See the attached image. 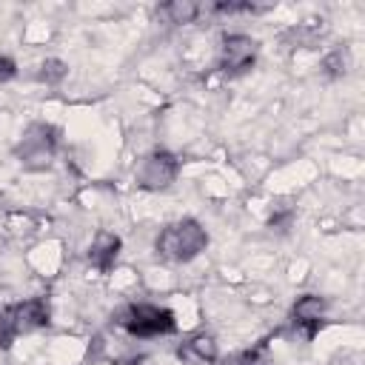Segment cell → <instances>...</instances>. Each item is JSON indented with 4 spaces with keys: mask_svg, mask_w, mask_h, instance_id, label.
Masks as SVG:
<instances>
[{
    "mask_svg": "<svg viewBox=\"0 0 365 365\" xmlns=\"http://www.w3.org/2000/svg\"><path fill=\"white\" fill-rule=\"evenodd\" d=\"M208 248V231L194 217H180L160 228L154 240V254L165 262H191Z\"/></svg>",
    "mask_w": 365,
    "mask_h": 365,
    "instance_id": "obj_1",
    "label": "cell"
},
{
    "mask_svg": "<svg viewBox=\"0 0 365 365\" xmlns=\"http://www.w3.org/2000/svg\"><path fill=\"white\" fill-rule=\"evenodd\" d=\"M114 325L134 339H157L177 334V317L165 305L154 302H125L114 314Z\"/></svg>",
    "mask_w": 365,
    "mask_h": 365,
    "instance_id": "obj_2",
    "label": "cell"
},
{
    "mask_svg": "<svg viewBox=\"0 0 365 365\" xmlns=\"http://www.w3.org/2000/svg\"><path fill=\"white\" fill-rule=\"evenodd\" d=\"M51 325V308L46 297H29L11 302L0 311V348H11V342L23 334H34Z\"/></svg>",
    "mask_w": 365,
    "mask_h": 365,
    "instance_id": "obj_3",
    "label": "cell"
},
{
    "mask_svg": "<svg viewBox=\"0 0 365 365\" xmlns=\"http://www.w3.org/2000/svg\"><path fill=\"white\" fill-rule=\"evenodd\" d=\"M60 148V131L51 123H29L14 145V157L26 171H46Z\"/></svg>",
    "mask_w": 365,
    "mask_h": 365,
    "instance_id": "obj_4",
    "label": "cell"
},
{
    "mask_svg": "<svg viewBox=\"0 0 365 365\" xmlns=\"http://www.w3.org/2000/svg\"><path fill=\"white\" fill-rule=\"evenodd\" d=\"M259 54V43L245 34V31H228L220 40L217 48V71H222L225 77H242L254 68Z\"/></svg>",
    "mask_w": 365,
    "mask_h": 365,
    "instance_id": "obj_5",
    "label": "cell"
},
{
    "mask_svg": "<svg viewBox=\"0 0 365 365\" xmlns=\"http://www.w3.org/2000/svg\"><path fill=\"white\" fill-rule=\"evenodd\" d=\"M180 174V157L168 148H154L148 151L137 168H134V182L143 191H165Z\"/></svg>",
    "mask_w": 365,
    "mask_h": 365,
    "instance_id": "obj_6",
    "label": "cell"
},
{
    "mask_svg": "<svg viewBox=\"0 0 365 365\" xmlns=\"http://www.w3.org/2000/svg\"><path fill=\"white\" fill-rule=\"evenodd\" d=\"M328 299L319 294H302L291 305V325L302 339H314L325 325Z\"/></svg>",
    "mask_w": 365,
    "mask_h": 365,
    "instance_id": "obj_7",
    "label": "cell"
},
{
    "mask_svg": "<svg viewBox=\"0 0 365 365\" xmlns=\"http://www.w3.org/2000/svg\"><path fill=\"white\" fill-rule=\"evenodd\" d=\"M120 251H123V240L114 234V231H97L88 251H86V259L94 271L100 274H111L117 259H120Z\"/></svg>",
    "mask_w": 365,
    "mask_h": 365,
    "instance_id": "obj_8",
    "label": "cell"
},
{
    "mask_svg": "<svg viewBox=\"0 0 365 365\" xmlns=\"http://www.w3.org/2000/svg\"><path fill=\"white\" fill-rule=\"evenodd\" d=\"M177 356L185 365H217L220 362V348L211 334H191L177 345Z\"/></svg>",
    "mask_w": 365,
    "mask_h": 365,
    "instance_id": "obj_9",
    "label": "cell"
},
{
    "mask_svg": "<svg viewBox=\"0 0 365 365\" xmlns=\"http://www.w3.org/2000/svg\"><path fill=\"white\" fill-rule=\"evenodd\" d=\"M157 14L165 23H171V26H185V23H194L202 14V3H194V0H171V3H163L157 9Z\"/></svg>",
    "mask_w": 365,
    "mask_h": 365,
    "instance_id": "obj_10",
    "label": "cell"
},
{
    "mask_svg": "<svg viewBox=\"0 0 365 365\" xmlns=\"http://www.w3.org/2000/svg\"><path fill=\"white\" fill-rule=\"evenodd\" d=\"M222 365H274V356L268 351V342H257L251 348L234 351L222 359Z\"/></svg>",
    "mask_w": 365,
    "mask_h": 365,
    "instance_id": "obj_11",
    "label": "cell"
},
{
    "mask_svg": "<svg viewBox=\"0 0 365 365\" xmlns=\"http://www.w3.org/2000/svg\"><path fill=\"white\" fill-rule=\"evenodd\" d=\"M34 77H37V83H43V86H60V83L68 77V63H63L60 57H46V60L37 66Z\"/></svg>",
    "mask_w": 365,
    "mask_h": 365,
    "instance_id": "obj_12",
    "label": "cell"
},
{
    "mask_svg": "<svg viewBox=\"0 0 365 365\" xmlns=\"http://www.w3.org/2000/svg\"><path fill=\"white\" fill-rule=\"evenodd\" d=\"M351 68V51L348 48H331L325 57H322V74L328 80H336V77H345Z\"/></svg>",
    "mask_w": 365,
    "mask_h": 365,
    "instance_id": "obj_13",
    "label": "cell"
},
{
    "mask_svg": "<svg viewBox=\"0 0 365 365\" xmlns=\"http://www.w3.org/2000/svg\"><path fill=\"white\" fill-rule=\"evenodd\" d=\"M294 217H297V211L291 205H277L274 214L268 217V228L271 231H288L291 222H294Z\"/></svg>",
    "mask_w": 365,
    "mask_h": 365,
    "instance_id": "obj_14",
    "label": "cell"
},
{
    "mask_svg": "<svg viewBox=\"0 0 365 365\" xmlns=\"http://www.w3.org/2000/svg\"><path fill=\"white\" fill-rule=\"evenodd\" d=\"M17 77V63L9 54H0V86Z\"/></svg>",
    "mask_w": 365,
    "mask_h": 365,
    "instance_id": "obj_15",
    "label": "cell"
}]
</instances>
